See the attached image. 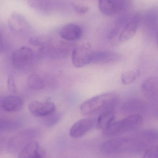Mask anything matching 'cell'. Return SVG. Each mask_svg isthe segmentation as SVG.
<instances>
[{"label": "cell", "mask_w": 158, "mask_h": 158, "mask_svg": "<svg viewBox=\"0 0 158 158\" xmlns=\"http://www.w3.org/2000/svg\"><path fill=\"white\" fill-rule=\"evenodd\" d=\"M118 97L113 93H106L95 96L84 102L80 107L81 114L85 116H95L110 110H114Z\"/></svg>", "instance_id": "1"}, {"label": "cell", "mask_w": 158, "mask_h": 158, "mask_svg": "<svg viewBox=\"0 0 158 158\" xmlns=\"http://www.w3.org/2000/svg\"><path fill=\"white\" fill-rule=\"evenodd\" d=\"M143 119L139 114H132L120 120L114 121L104 131L107 136H115L138 129L143 125Z\"/></svg>", "instance_id": "2"}, {"label": "cell", "mask_w": 158, "mask_h": 158, "mask_svg": "<svg viewBox=\"0 0 158 158\" xmlns=\"http://www.w3.org/2000/svg\"><path fill=\"white\" fill-rule=\"evenodd\" d=\"M93 52L92 46L89 42H83L76 45L72 51L73 65L75 67L81 68L91 64Z\"/></svg>", "instance_id": "3"}, {"label": "cell", "mask_w": 158, "mask_h": 158, "mask_svg": "<svg viewBox=\"0 0 158 158\" xmlns=\"http://www.w3.org/2000/svg\"><path fill=\"white\" fill-rule=\"evenodd\" d=\"M142 15L138 13L132 15L119 35L120 42H125L135 35L142 22Z\"/></svg>", "instance_id": "4"}, {"label": "cell", "mask_w": 158, "mask_h": 158, "mask_svg": "<svg viewBox=\"0 0 158 158\" xmlns=\"http://www.w3.org/2000/svg\"><path fill=\"white\" fill-rule=\"evenodd\" d=\"M34 53L30 47L23 46L16 50L12 56L13 64L17 67L23 68L33 61Z\"/></svg>", "instance_id": "5"}, {"label": "cell", "mask_w": 158, "mask_h": 158, "mask_svg": "<svg viewBox=\"0 0 158 158\" xmlns=\"http://www.w3.org/2000/svg\"><path fill=\"white\" fill-rule=\"evenodd\" d=\"M129 143L127 138H114L104 142L101 146V151L106 155L119 154L126 150Z\"/></svg>", "instance_id": "6"}, {"label": "cell", "mask_w": 158, "mask_h": 158, "mask_svg": "<svg viewBox=\"0 0 158 158\" xmlns=\"http://www.w3.org/2000/svg\"><path fill=\"white\" fill-rule=\"evenodd\" d=\"M95 125L96 120L93 118L81 119L72 125L69 130V135L74 138L82 137L93 129Z\"/></svg>", "instance_id": "7"}, {"label": "cell", "mask_w": 158, "mask_h": 158, "mask_svg": "<svg viewBox=\"0 0 158 158\" xmlns=\"http://www.w3.org/2000/svg\"><path fill=\"white\" fill-rule=\"evenodd\" d=\"M144 28L148 33H157L158 30V6L148 9L142 15V22Z\"/></svg>", "instance_id": "8"}, {"label": "cell", "mask_w": 158, "mask_h": 158, "mask_svg": "<svg viewBox=\"0 0 158 158\" xmlns=\"http://www.w3.org/2000/svg\"><path fill=\"white\" fill-rule=\"evenodd\" d=\"M121 59V56L115 52L108 51H95L93 52L91 64H114L118 62Z\"/></svg>", "instance_id": "9"}, {"label": "cell", "mask_w": 158, "mask_h": 158, "mask_svg": "<svg viewBox=\"0 0 158 158\" xmlns=\"http://www.w3.org/2000/svg\"><path fill=\"white\" fill-rule=\"evenodd\" d=\"M30 112L33 116L44 118L55 112L56 107L54 103L51 102L33 101L29 105Z\"/></svg>", "instance_id": "10"}, {"label": "cell", "mask_w": 158, "mask_h": 158, "mask_svg": "<svg viewBox=\"0 0 158 158\" xmlns=\"http://www.w3.org/2000/svg\"><path fill=\"white\" fill-rule=\"evenodd\" d=\"M59 34L61 38L65 40L74 41L81 38L83 31L78 25L74 23H69L61 28Z\"/></svg>", "instance_id": "11"}, {"label": "cell", "mask_w": 158, "mask_h": 158, "mask_svg": "<svg viewBox=\"0 0 158 158\" xmlns=\"http://www.w3.org/2000/svg\"><path fill=\"white\" fill-rule=\"evenodd\" d=\"M0 105L2 109L4 111L17 112L22 109L24 106V100L18 96H8L2 99Z\"/></svg>", "instance_id": "12"}, {"label": "cell", "mask_w": 158, "mask_h": 158, "mask_svg": "<svg viewBox=\"0 0 158 158\" xmlns=\"http://www.w3.org/2000/svg\"><path fill=\"white\" fill-rule=\"evenodd\" d=\"M18 158H45V154L39 144L32 141L22 148Z\"/></svg>", "instance_id": "13"}, {"label": "cell", "mask_w": 158, "mask_h": 158, "mask_svg": "<svg viewBox=\"0 0 158 158\" xmlns=\"http://www.w3.org/2000/svg\"><path fill=\"white\" fill-rule=\"evenodd\" d=\"M8 25L10 30L16 33L22 32L28 26L26 18L17 12H14L10 15Z\"/></svg>", "instance_id": "14"}, {"label": "cell", "mask_w": 158, "mask_h": 158, "mask_svg": "<svg viewBox=\"0 0 158 158\" xmlns=\"http://www.w3.org/2000/svg\"><path fill=\"white\" fill-rule=\"evenodd\" d=\"M142 92L150 99H158V78L152 77L146 80L142 86Z\"/></svg>", "instance_id": "15"}, {"label": "cell", "mask_w": 158, "mask_h": 158, "mask_svg": "<svg viewBox=\"0 0 158 158\" xmlns=\"http://www.w3.org/2000/svg\"><path fill=\"white\" fill-rule=\"evenodd\" d=\"M35 134L34 131L32 130L25 131L19 134L10 141L9 148L10 149H15V150L20 148L22 146V145L28 142L29 140L31 138V139L34 137Z\"/></svg>", "instance_id": "16"}, {"label": "cell", "mask_w": 158, "mask_h": 158, "mask_svg": "<svg viewBox=\"0 0 158 158\" xmlns=\"http://www.w3.org/2000/svg\"><path fill=\"white\" fill-rule=\"evenodd\" d=\"M115 114L114 110H110L98 115L96 121V125L99 129L105 131L114 121Z\"/></svg>", "instance_id": "17"}, {"label": "cell", "mask_w": 158, "mask_h": 158, "mask_svg": "<svg viewBox=\"0 0 158 158\" xmlns=\"http://www.w3.org/2000/svg\"><path fill=\"white\" fill-rule=\"evenodd\" d=\"M98 6L101 13L105 15L112 16L118 14L113 0H98Z\"/></svg>", "instance_id": "18"}, {"label": "cell", "mask_w": 158, "mask_h": 158, "mask_svg": "<svg viewBox=\"0 0 158 158\" xmlns=\"http://www.w3.org/2000/svg\"><path fill=\"white\" fill-rule=\"evenodd\" d=\"M27 83L30 88L34 90H41L45 86L44 80L37 74L31 75L28 79Z\"/></svg>", "instance_id": "19"}, {"label": "cell", "mask_w": 158, "mask_h": 158, "mask_svg": "<svg viewBox=\"0 0 158 158\" xmlns=\"http://www.w3.org/2000/svg\"><path fill=\"white\" fill-rule=\"evenodd\" d=\"M62 115L60 113L55 112L46 117H44V123L48 127H52L56 125L61 119Z\"/></svg>", "instance_id": "20"}, {"label": "cell", "mask_w": 158, "mask_h": 158, "mask_svg": "<svg viewBox=\"0 0 158 158\" xmlns=\"http://www.w3.org/2000/svg\"><path fill=\"white\" fill-rule=\"evenodd\" d=\"M30 6L40 11H45L48 8V0H26Z\"/></svg>", "instance_id": "21"}, {"label": "cell", "mask_w": 158, "mask_h": 158, "mask_svg": "<svg viewBox=\"0 0 158 158\" xmlns=\"http://www.w3.org/2000/svg\"><path fill=\"white\" fill-rule=\"evenodd\" d=\"M138 73L133 71H129L123 73L121 76V81L124 85L132 83L137 78Z\"/></svg>", "instance_id": "22"}, {"label": "cell", "mask_w": 158, "mask_h": 158, "mask_svg": "<svg viewBox=\"0 0 158 158\" xmlns=\"http://www.w3.org/2000/svg\"><path fill=\"white\" fill-rule=\"evenodd\" d=\"M16 123L13 121L4 118H0V131H6L14 128Z\"/></svg>", "instance_id": "23"}, {"label": "cell", "mask_w": 158, "mask_h": 158, "mask_svg": "<svg viewBox=\"0 0 158 158\" xmlns=\"http://www.w3.org/2000/svg\"><path fill=\"white\" fill-rule=\"evenodd\" d=\"M143 158H158V146L152 147L148 149Z\"/></svg>", "instance_id": "24"}, {"label": "cell", "mask_w": 158, "mask_h": 158, "mask_svg": "<svg viewBox=\"0 0 158 158\" xmlns=\"http://www.w3.org/2000/svg\"><path fill=\"white\" fill-rule=\"evenodd\" d=\"M72 6L75 12L80 15L85 14L89 10V7L88 6L81 4L73 3Z\"/></svg>", "instance_id": "25"}, {"label": "cell", "mask_w": 158, "mask_h": 158, "mask_svg": "<svg viewBox=\"0 0 158 158\" xmlns=\"http://www.w3.org/2000/svg\"><path fill=\"white\" fill-rule=\"evenodd\" d=\"M5 49L4 41L2 33L0 31V53L2 52Z\"/></svg>", "instance_id": "26"}, {"label": "cell", "mask_w": 158, "mask_h": 158, "mask_svg": "<svg viewBox=\"0 0 158 158\" xmlns=\"http://www.w3.org/2000/svg\"><path fill=\"white\" fill-rule=\"evenodd\" d=\"M13 79H14L12 77H10L8 78V87H9L10 90H11L10 91H15V83H14V81Z\"/></svg>", "instance_id": "27"}, {"label": "cell", "mask_w": 158, "mask_h": 158, "mask_svg": "<svg viewBox=\"0 0 158 158\" xmlns=\"http://www.w3.org/2000/svg\"><path fill=\"white\" fill-rule=\"evenodd\" d=\"M156 40H157V44L158 47V30L156 33Z\"/></svg>", "instance_id": "28"}]
</instances>
